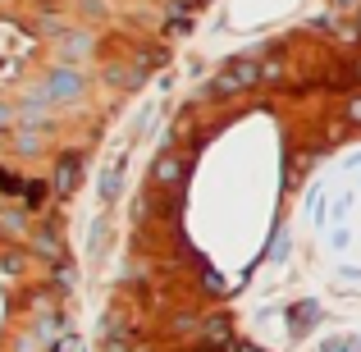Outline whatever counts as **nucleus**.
<instances>
[{"label":"nucleus","mask_w":361,"mask_h":352,"mask_svg":"<svg viewBox=\"0 0 361 352\" xmlns=\"http://www.w3.org/2000/svg\"><path fill=\"white\" fill-rule=\"evenodd\" d=\"M192 5H206V0H192Z\"/></svg>","instance_id":"obj_6"},{"label":"nucleus","mask_w":361,"mask_h":352,"mask_svg":"<svg viewBox=\"0 0 361 352\" xmlns=\"http://www.w3.org/2000/svg\"><path fill=\"white\" fill-rule=\"evenodd\" d=\"M51 87H55V92H78V78H73V73H55Z\"/></svg>","instance_id":"obj_3"},{"label":"nucleus","mask_w":361,"mask_h":352,"mask_svg":"<svg viewBox=\"0 0 361 352\" xmlns=\"http://www.w3.org/2000/svg\"><path fill=\"white\" fill-rule=\"evenodd\" d=\"M256 78H261V64L256 60H233L229 69H220L211 78V97H238V92L256 87Z\"/></svg>","instance_id":"obj_1"},{"label":"nucleus","mask_w":361,"mask_h":352,"mask_svg":"<svg viewBox=\"0 0 361 352\" xmlns=\"http://www.w3.org/2000/svg\"><path fill=\"white\" fill-rule=\"evenodd\" d=\"M353 119H357V123H361V97H357V101H353Z\"/></svg>","instance_id":"obj_4"},{"label":"nucleus","mask_w":361,"mask_h":352,"mask_svg":"<svg viewBox=\"0 0 361 352\" xmlns=\"http://www.w3.org/2000/svg\"><path fill=\"white\" fill-rule=\"evenodd\" d=\"M73 183H78V160H64V165H60V188L69 193Z\"/></svg>","instance_id":"obj_2"},{"label":"nucleus","mask_w":361,"mask_h":352,"mask_svg":"<svg viewBox=\"0 0 361 352\" xmlns=\"http://www.w3.org/2000/svg\"><path fill=\"white\" fill-rule=\"evenodd\" d=\"M238 352H261V348H238Z\"/></svg>","instance_id":"obj_5"}]
</instances>
